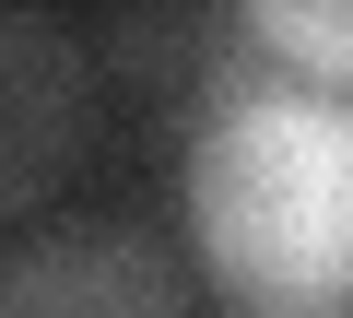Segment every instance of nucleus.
<instances>
[{
	"label": "nucleus",
	"mask_w": 353,
	"mask_h": 318,
	"mask_svg": "<svg viewBox=\"0 0 353 318\" xmlns=\"http://www.w3.org/2000/svg\"><path fill=\"white\" fill-rule=\"evenodd\" d=\"M259 59H283L294 83L318 95H353V0H259V12H236Z\"/></svg>",
	"instance_id": "nucleus-4"
},
{
	"label": "nucleus",
	"mask_w": 353,
	"mask_h": 318,
	"mask_svg": "<svg viewBox=\"0 0 353 318\" xmlns=\"http://www.w3.org/2000/svg\"><path fill=\"white\" fill-rule=\"evenodd\" d=\"M0 318H189V283L130 224H59L0 259Z\"/></svg>",
	"instance_id": "nucleus-3"
},
{
	"label": "nucleus",
	"mask_w": 353,
	"mask_h": 318,
	"mask_svg": "<svg viewBox=\"0 0 353 318\" xmlns=\"http://www.w3.org/2000/svg\"><path fill=\"white\" fill-rule=\"evenodd\" d=\"M94 118V59L48 12H0V212H36Z\"/></svg>",
	"instance_id": "nucleus-2"
},
{
	"label": "nucleus",
	"mask_w": 353,
	"mask_h": 318,
	"mask_svg": "<svg viewBox=\"0 0 353 318\" xmlns=\"http://www.w3.org/2000/svg\"><path fill=\"white\" fill-rule=\"evenodd\" d=\"M189 236L248 318H353V95L212 36L189 71Z\"/></svg>",
	"instance_id": "nucleus-1"
}]
</instances>
